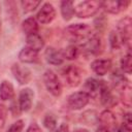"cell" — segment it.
<instances>
[{"instance_id":"obj_20","label":"cell","mask_w":132,"mask_h":132,"mask_svg":"<svg viewBox=\"0 0 132 132\" xmlns=\"http://www.w3.org/2000/svg\"><path fill=\"white\" fill-rule=\"evenodd\" d=\"M22 30L26 35H30V34H35L38 33L39 30V24L37 22V20L33 16H29L26 20L23 21L22 23Z\"/></svg>"},{"instance_id":"obj_11","label":"cell","mask_w":132,"mask_h":132,"mask_svg":"<svg viewBox=\"0 0 132 132\" xmlns=\"http://www.w3.org/2000/svg\"><path fill=\"white\" fill-rule=\"evenodd\" d=\"M112 66L111 60L109 59H95L92 63H91V69L92 71L97 74L98 76H103L105 74L108 73V71L110 70Z\"/></svg>"},{"instance_id":"obj_30","label":"cell","mask_w":132,"mask_h":132,"mask_svg":"<svg viewBox=\"0 0 132 132\" xmlns=\"http://www.w3.org/2000/svg\"><path fill=\"white\" fill-rule=\"evenodd\" d=\"M127 130H129L131 132L132 130V120H131V113L130 112H126L124 113L123 117V124H122Z\"/></svg>"},{"instance_id":"obj_13","label":"cell","mask_w":132,"mask_h":132,"mask_svg":"<svg viewBox=\"0 0 132 132\" xmlns=\"http://www.w3.org/2000/svg\"><path fill=\"white\" fill-rule=\"evenodd\" d=\"M44 59L50 65H54V66L62 65L64 62V57L62 52L53 46L46 47V50L44 51Z\"/></svg>"},{"instance_id":"obj_4","label":"cell","mask_w":132,"mask_h":132,"mask_svg":"<svg viewBox=\"0 0 132 132\" xmlns=\"http://www.w3.org/2000/svg\"><path fill=\"white\" fill-rule=\"evenodd\" d=\"M65 32L73 39L77 40H87L90 36L93 35V29L90 25L85 23H76L71 24L66 27Z\"/></svg>"},{"instance_id":"obj_35","label":"cell","mask_w":132,"mask_h":132,"mask_svg":"<svg viewBox=\"0 0 132 132\" xmlns=\"http://www.w3.org/2000/svg\"><path fill=\"white\" fill-rule=\"evenodd\" d=\"M74 132H89L87 129H82V128H79V129H76L74 130Z\"/></svg>"},{"instance_id":"obj_19","label":"cell","mask_w":132,"mask_h":132,"mask_svg":"<svg viewBox=\"0 0 132 132\" xmlns=\"http://www.w3.org/2000/svg\"><path fill=\"white\" fill-rule=\"evenodd\" d=\"M14 98V88L9 80H2L0 84V100L9 101Z\"/></svg>"},{"instance_id":"obj_9","label":"cell","mask_w":132,"mask_h":132,"mask_svg":"<svg viewBox=\"0 0 132 132\" xmlns=\"http://www.w3.org/2000/svg\"><path fill=\"white\" fill-rule=\"evenodd\" d=\"M33 100H34L33 90L30 88L22 89L20 91L19 99H18V103H19V107H20L21 111H25V112L29 111L32 108Z\"/></svg>"},{"instance_id":"obj_1","label":"cell","mask_w":132,"mask_h":132,"mask_svg":"<svg viewBox=\"0 0 132 132\" xmlns=\"http://www.w3.org/2000/svg\"><path fill=\"white\" fill-rule=\"evenodd\" d=\"M101 8V1L86 0L74 4V14L79 19H89L94 16Z\"/></svg>"},{"instance_id":"obj_28","label":"cell","mask_w":132,"mask_h":132,"mask_svg":"<svg viewBox=\"0 0 132 132\" xmlns=\"http://www.w3.org/2000/svg\"><path fill=\"white\" fill-rule=\"evenodd\" d=\"M7 113H8V109L6 105H4L3 103H0V131L5 126V123L7 120Z\"/></svg>"},{"instance_id":"obj_18","label":"cell","mask_w":132,"mask_h":132,"mask_svg":"<svg viewBox=\"0 0 132 132\" xmlns=\"http://www.w3.org/2000/svg\"><path fill=\"white\" fill-rule=\"evenodd\" d=\"M26 46L35 51V52H40L44 47V40L43 38L38 34H30L26 36Z\"/></svg>"},{"instance_id":"obj_3","label":"cell","mask_w":132,"mask_h":132,"mask_svg":"<svg viewBox=\"0 0 132 132\" xmlns=\"http://www.w3.org/2000/svg\"><path fill=\"white\" fill-rule=\"evenodd\" d=\"M43 84L46 91L54 97H60L62 95V84L58 75L51 69H46L43 73Z\"/></svg>"},{"instance_id":"obj_7","label":"cell","mask_w":132,"mask_h":132,"mask_svg":"<svg viewBox=\"0 0 132 132\" xmlns=\"http://www.w3.org/2000/svg\"><path fill=\"white\" fill-rule=\"evenodd\" d=\"M11 73L14 77V79L22 86H25L30 82L32 79V72L27 67L20 63H14L11 66Z\"/></svg>"},{"instance_id":"obj_6","label":"cell","mask_w":132,"mask_h":132,"mask_svg":"<svg viewBox=\"0 0 132 132\" xmlns=\"http://www.w3.org/2000/svg\"><path fill=\"white\" fill-rule=\"evenodd\" d=\"M63 76L70 88H76L81 82V71L76 65H68L63 71Z\"/></svg>"},{"instance_id":"obj_31","label":"cell","mask_w":132,"mask_h":132,"mask_svg":"<svg viewBox=\"0 0 132 132\" xmlns=\"http://www.w3.org/2000/svg\"><path fill=\"white\" fill-rule=\"evenodd\" d=\"M25 132H42V131H41V128L39 127V125L37 123H31Z\"/></svg>"},{"instance_id":"obj_32","label":"cell","mask_w":132,"mask_h":132,"mask_svg":"<svg viewBox=\"0 0 132 132\" xmlns=\"http://www.w3.org/2000/svg\"><path fill=\"white\" fill-rule=\"evenodd\" d=\"M54 132H69V127L67 124L65 123H62L59 125V127L56 128V130Z\"/></svg>"},{"instance_id":"obj_5","label":"cell","mask_w":132,"mask_h":132,"mask_svg":"<svg viewBox=\"0 0 132 132\" xmlns=\"http://www.w3.org/2000/svg\"><path fill=\"white\" fill-rule=\"evenodd\" d=\"M90 99H91L90 96L86 92H84L82 90L77 91L68 96L67 105L72 110H80L88 105V103L90 102Z\"/></svg>"},{"instance_id":"obj_22","label":"cell","mask_w":132,"mask_h":132,"mask_svg":"<svg viewBox=\"0 0 132 132\" xmlns=\"http://www.w3.org/2000/svg\"><path fill=\"white\" fill-rule=\"evenodd\" d=\"M120 90H121V101H122V103L124 104V106L130 108L131 107V101H132L130 82L128 81L127 84H125L122 88H120Z\"/></svg>"},{"instance_id":"obj_15","label":"cell","mask_w":132,"mask_h":132,"mask_svg":"<svg viewBox=\"0 0 132 132\" xmlns=\"http://www.w3.org/2000/svg\"><path fill=\"white\" fill-rule=\"evenodd\" d=\"M99 100L101 102L102 105H104L105 107H111L116 104V100H114V96L112 94V92L110 91V89L108 88V86L105 84V81H103L100 92H99Z\"/></svg>"},{"instance_id":"obj_24","label":"cell","mask_w":132,"mask_h":132,"mask_svg":"<svg viewBox=\"0 0 132 132\" xmlns=\"http://www.w3.org/2000/svg\"><path fill=\"white\" fill-rule=\"evenodd\" d=\"M63 54V57H64V60H69V61H72V60H75L77 57H78V54H79V48L77 47V45L75 44H69L67 45L64 51L62 52Z\"/></svg>"},{"instance_id":"obj_23","label":"cell","mask_w":132,"mask_h":132,"mask_svg":"<svg viewBox=\"0 0 132 132\" xmlns=\"http://www.w3.org/2000/svg\"><path fill=\"white\" fill-rule=\"evenodd\" d=\"M120 65H121V70L123 73L131 74V72H132V56H131L130 51H128L127 54L121 59Z\"/></svg>"},{"instance_id":"obj_21","label":"cell","mask_w":132,"mask_h":132,"mask_svg":"<svg viewBox=\"0 0 132 132\" xmlns=\"http://www.w3.org/2000/svg\"><path fill=\"white\" fill-rule=\"evenodd\" d=\"M61 15L64 21H70L74 15V2L70 0H65L60 3Z\"/></svg>"},{"instance_id":"obj_2","label":"cell","mask_w":132,"mask_h":132,"mask_svg":"<svg viewBox=\"0 0 132 132\" xmlns=\"http://www.w3.org/2000/svg\"><path fill=\"white\" fill-rule=\"evenodd\" d=\"M117 32L121 39L122 45H126L128 51H130L132 38V20L129 15H126L120 20L117 26Z\"/></svg>"},{"instance_id":"obj_36","label":"cell","mask_w":132,"mask_h":132,"mask_svg":"<svg viewBox=\"0 0 132 132\" xmlns=\"http://www.w3.org/2000/svg\"><path fill=\"white\" fill-rule=\"evenodd\" d=\"M0 13H1V5H0ZM0 27H1V21H0Z\"/></svg>"},{"instance_id":"obj_17","label":"cell","mask_w":132,"mask_h":132,"mask_svg":"<svg viewBox=\"0 0 132 132\" xmlns=\"http://www.w3.org/2000/svg\"><path fill=\"white\" fill-rule=\"evenodd\" d=\"M18 58L23 64H33L38 61V53L25 46L20 51Z\"/></svg>"},{"instance_id":"obj_12","label":"cell","mask_w":132,"mask_h":132,"mask_svg":"<svg viewBox=\"0 0 132 132\" xmlns=\"http://www.w3.org/2000/svg\"><path fill=\"white\" fill-rule=\"evenodd\" d=\"M98 121L100 123V126L107 128L110 131L118 126L116 114L110 109H107V108L100 112V114L98 116Z\"/></svg>"},{"instance_id":"obj_25","label":"cell","mask_w":132,"mask_h":132,"mask_svg":"<svg viewBox=\"0 0 132 132\" xmlns=\"http://www.w3.org/2000/svg\"><path fill=\"white\" fill-rule=\"evenodd\" d=\"M43 126L46 128V130H48L50 132H54L56 130V128L58 127V123H57V119L54 114L52 113H47L45 114V117L43 118Z\"/></svg>"},{"instance_id":"obj_34","label":"cell","mask_w":132,"mask_h":132,"mask_svg":"<svg viewBox=\"0 0 132 132\" xmlns=\"http://www.w3.org/2000/svg\"><path fill=\"white\" fill-rule=\"evenodd\" d=\"M95 132H110V130H108L107 128H104V127H102V126H99V127L96 129Z\"/></svg>"},{"instance_id":"obj_14","label":"cell","mask_w":132,"mask_h":132,"mask_svg":"<svg viewBox=\"0 0 132 132\" xmlns=\"http://www.w3.org/2000/svg\"><path fill=\"white\" fill-rule=\"evenodd\" d=\"M104 80H99L96 79L94 77H89L86 79L85 84H84V92H86L90 98H96L99 95L101 86L103 84Z\"/></svg>"},{"instance_id":"obj_8","label":"cell","mask_w":132,"mask_h":132,"mask_svg":"<svg viewBox=\"0 0 132 132\" xmlns=\"http://www.w3.org/2000/svg\"><path fill=\"white\" fill-rule=\"evenodd\" d=\"M55 18H56V9H55V7L50 2H45L39 8L35 19L37 20L38 24L47 25V24H51L55 20Z\"/></svg>"},{"instance_id":"obj_33","label":"cell","mask_w":132,"mask_h":132,"mask_svg":"<svg viewBox=\"0 0 132 132\" xmlns=\"http://www.w3.org/2000/svg\"><path fill=\"white\" fill-rule=\"evenodd\" d=\"M114 132H130L129 130H127L123 125H120V126H117L114 129Z\"/></svg>"},{"instance_id":"obj_26","label":"cell","mask_w":132,"mask_h":132,"mask_svg":"<svg viewBox=\"0 0 132 132\" xmlns=\"http://www.w3.org/2000/svg\"><path fill=\"white\" fill-rule=\"evenodd\" d=\"M20 4H21L23 11L25 13H29V12H32L33 10H35L41 4V2L36 1V0H23L20 2Z\"/></svg>"},{"instance_id":"obj_16","label":"cell","mask_w":132,"mask_h":132,"mask_svg":"<svg viewBox=\"0 0 132 132\" xmlns=\"http://www.w3.org/2000/svg\"><path fill=\"white\" fill-rule=\"evenodd\" d=\"M82 50L89 55H97L101 50V40L97 35L90 36L82 44Z\"/></svg>"},{"instance_id":"obj_29","label":"cell","mask_w":132,"mask_h":132,"mask_svg":"<svg viewBox=\"0 0 132 132\" xmlns=\"http://www.w3.org/2000/svg\"><path fill=\"white\" fill-rule=\"evenodd\" d=\"M24 127H25V122L23 120H18L10 125L7 132H22Z\"/></svg>"},{"instance_id":"obj_27","label":"cell","mask_w":132,"mask_h":132,"mask_svg":"<svg viewBox=\"0 0 132 132\" xmlns=\"http://www.w3.org/2000/svg\"><path fill=\"white\" fill-rule=\"evenodd\" d=\"M108 40H109V45L112 50H120L121 46H122V43H121V39L119 37V34L117 31H111L109 33V36H108Z\"/></svg>"},{"instance_id":"obj_10","label":"cell","mask_w":132,"mask_h":132,"mask_svg":"<svg viewBox=\"0 0 132 132\" xmlns=\"http://www.w3.org/2000/svg\"><path fill=\"white\" fill-rule=\"evenodd\" d=\"M130 1L127 0H122V1H101V8H103L107 13H111V14H119L120 12L126 10L129 5H130Z\"/></svg>"}]
</instances>
